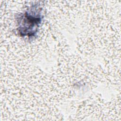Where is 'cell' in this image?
I'll list each match as a JSON object with an SVG mask.
<instances>
[{
	"label": "cell",
	"mask_w": 121,
	"mask_h": 121,
	"mask_svg": "<svg viewBox=\"0 0 121 121\" xmlns=\"http://www.w3.org/2000/svg\"><path fill=\"white\" fill-rule=\"evenodd\" d=\"M42 8L35 4L17 18V31L22 36L31 37L36 34L43 17Z\"/></svg>",
	"instance_id": "obj_1"
}]
</instances>
